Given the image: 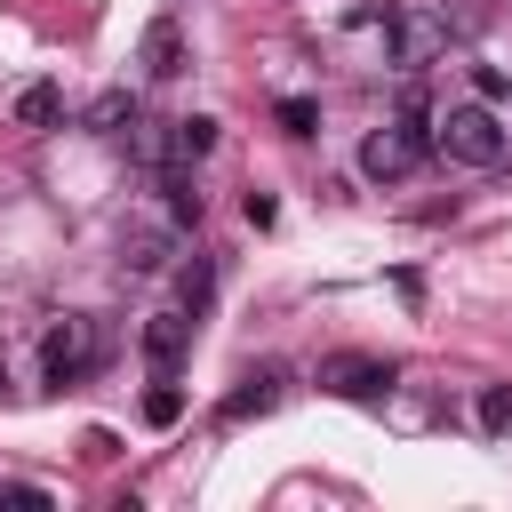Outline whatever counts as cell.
Listing matches in <instances>:
<instances>
[{
  "instance_id": "cell-1",
  "label": "cell",
  "mask_w": 512,
  "mask_h": 512,
  "mask_svg": "<svg viewBox=\"0 0 512 512\" xmlns=\"http://www.w3.org/2000/svg\"><path fill=\"white\" fill-rule=\"evenodd\" d=\"M440 152L464 160V168H496L512 152V128L496 120V104H448L440 112Z\"/></svg>"
},
{
  "instance_id": "cell-2",
  "label": "cell",
  "mask_w": 512,
  "mask_h": 512,
  "mask_svg": "<svg viewBox=\"0 0 512 512\" xmlns=\"http://www.w3.org/2000/svg\"><path fill=\"white\" fill-rule=\"evenodd\" d=\"M424 152H432V120H424V104L408 96L400 128H376V136L360 144V176H368V184H400V176H408Z\"/></svg>"
},
{
  "instance_id": "cell-3",
  "label": "cell",
  "mask_w": 512,
  "mask_h": 512,
  "mask_svg": "<svg viewBox=\"0 0 512 512\" xmlns=\"http://www.w3.org/2000/svg\"><path fill=\"white\" fill-rule=\"evenodd\" d=\"M88 368H96V328H88L80 312H64V320L40 336V376H48V384H80Z\"/></svg>"
},
{
  "instance_id": "cell-4",
  "label": "cell",
  "mask_w": 512,
  "mask_h": 512,
  "mask_svg": "<svg viewBox=\"0 0 512 512\" xmlns=\"http://www.w3.org/2000/svg\"><path fill=\"white\" fill-rule=\"evenodd\" d=\"M392 360H376V352H336V360H320V384L336 392V400H384L392 392Z\"/></svg>"
},
{
  "instance_id": "cell-5",
  "label": "cell",
  "mask_w": 512,
  "mask_h": 512,
  "mask_svg": "<svg viewBox=\"0 0 512 512\" xmlns=\"http://www.w3.org/2000/svg\"><path fill=\"white\" fill-rule=\"evenodd\" d=\"M384 32H392V64H424L432 48H448V16L432 8H384Z\"/></svg>"
},
{
  "instance_id": "cell-6",
  "label": "cell",
  "mask_w": 512,
  "mask_h": 512,
  "mask_svg": "<svg viewBox=\"0 0 512 512\" xmlns=\"http://www.w3.org/2000/svg\"><path fill=\"white\" fill-rule=\"evenodd\" d=\"M136 64H144V80H176V72H184V24H176V16H152Z\"/></svg>"
},
{
  "instance_id": "cell-7",
  "label": "cell",
  "mask_w": 512,
  "mask_h": 512,
  "mask_svg": "<svg viewBox=\"0 0 512 512\" xmlns=\"http://www.w3.org/2000/svg\"><path fill=\"white\" fill-rule=\"evenodd\" d=\"M184 352H192V320H184V312H152V320H144V360H152V376H176Z\"/></svg>"
},
{
  "instance_id": "cell-8",
  "label": "cell",
  "mask_w": 512,
  "mask_h": 512,
  "mask_svg": "<svg viewBox=\"0 0 512 512\" xmlns=\"http://www.w3.org/2000/svg\"><path fill=\"white\" fill-rule=\"evenodd\" d=\"M280 400V376L264 368V376H240V392H224V424H248V416H264Z\"/></svg>"
},
{
  "instance_id": "cell-9",
  "label": "cell",
  "mask_w": 512,
  "mask_h": 512,
  "mask_svg": "<svg viewBox=\"0 0 512 512\" xmlns=\"http://www.w3.org/2000/svg\"><path fill=\"white\" fill-rule=\"evenodd\" d=\"M64 112V96L48 88V80H32V88H16V128H48Z\"/></svg>"
},
{
  "instance_id": "cell-10",
  "label": "cell",
  "mask_w": 512,
  "mask_h": 512,
  "mask_svg": "<svg viewBox=\"0 0 512 512\" xmlns=\"http://www.w3.org/2000/svg\"><path fill=\"white\" fill-rule=\"evenodd\" d=\"M168 152H176V160H200V152H216V120H208V112H192V120H176V136H168Z\"/></svg>"
},
{
  "instance_id": "cell-11",
  "label": "cell",
  "mask_w": 512,
  "mask_h": 512,
  "mask_svg": "<svg viewBox=\"0 0 512 512\" xmlns=\"http://www.w3.org/2000/svg\"><path fill=\"white\" fill-rule=\"evenodd\" d=\"M160 192H168V216H176V224H200V184H192L184 168H160Z\"/></svg>"
},
{
  "instance_id": "cell-12",
  "label": "cell",
  "mask_w": 512,
  "mask_h": 512,
  "mask_svg": "<svg viewBox=\"0 0 512 512\" xmlns=\"http://www.w3.org/2000/svg\"><path fill=\"white\" fill-rule=\"evenodd\" d=\"M176 416H184V392H176V384H168V376H160V384H152V392H144V424H152V432H168V424H176Z\"/></svg>"
},
{
  "instance_id": "cell-13",
  "label": "cell",
  "mask_w": 512,
  "mask_h": 512,
  "mask_svg": "<svg viewBox=\"0 0 512 512\" xmlns=\"http://www.w3.org/2000/svg\"><path fill=\"white\" fill-rule=\"evenodd\" d=\"M480 432L512 440V384H488V392H480Z\"/></svg>"
},
{
  "instance_id": "cell-14",
  "label": "cell",
  "mask_w": 512,
  "mask_h": 512,
  "mask_svg": "<svg viewBox=\"0 0 512 512\" xmlns=\"http://www.w3.org/2000/svg\"><path fill=\"white\" fill-rule=\"evenodd\" d=\"M280 128H288V136H312V128H320V104H312V96H280Z\"/></svg>"
},
{
  "instance_id": "cell-15",
  "label": "cell",
  "mask_w": 512,
  "mask_h": 512,
  "mask_svg": "<svg viewBox=\"0 0 512 512\" xmlns=\"http://www.w3.org/2000/svg\"><path fill=\"white\" fill-rule=\"evenodd\" d=\"M208 296H216V272H208V264H200V256H192V264H184V304H192V312H200V304H208Z\"/></svg>"
},
{
  "instance_id": "cell-16",
  "label": "cell",
  "mask_w": 512,
  "mask_h": 512,
  "mask_svg": "<svg viewBox=\"0 0 512 512\" xmlns=\"http://www.w3.org/2000/svg\"><path fill=\"white\" fill-rule=\"evenodd\" d=\"M504 96H512V80H504L496 64H480V104H504Z\"/></svg>"
},
{
  "instance_id": "cell-17",
  "label": "cell",
  "mask_w": 512,
  "mask_h": 512,
  "mask_svg": "<svg viewBox=\"0 0 512 512\" xmlns=\"http://www.w3.org/2000/svg\"><path fill=\"white\" fill-rule=\"evenodd\" d=\"M120 120H136V104H128V96H104V104H96V128H120Z\"/></svg>"
}]
</instances>
